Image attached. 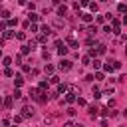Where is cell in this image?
Masks as SVG:
<instances>
[{"mask_svg":"<svg viewBox=\"0 0 127 127\" xmlns=\"http://www.w3.org/2000/svg\"><path fill=\"white\" fill-rule=\"evenodd\" d=\"M60 70H62V72L72 70V62H70V60H62V62H60Z\"/></svg>","mask_w":127,"mask_h":127,"instance_id":"6da1fadb","label":"cell"},{"mask_svg":"<svg viewBox=\"0 0 127 127\" xmlns=\"http://www.w3.org/2000/svg\"><path fill=\"white\" fill-rule=\"evenodd\" d=\"M32 115H34V107H22V119L24 117H32Z\"/></svg>","mask_w":127,"mask_h":127,"instance_id":"7a4b0ae2","label":"cell"},{"mask_svg":"<svg viewBox=\"0 0 127 127\" xmlns=\"http://www.w3.org/2000/svg\"><path fill=\"white\" fill-rule=\"evenodd\" d=\"M74 101H75V91L72 89V91L66 93V103H74Z\"/></svg>","mask_w":127,"mask_h":127,"instance_id":"3957f363","label":"cell"},{"mask_svg":"<svg viewBox=\"0 0 127 127\" xmlns=\"http://www.w3.org/2000/svg\"><path fill=\"white\" fill-rule=\"evenodd\" d=\"M105 50H107V46H105V44H99V46H97V50H95V56L105 54Z\"/></svg>","mask_w":127,"mask_h":127,"instance_id":"277c9868","label":"cell"},{"mask_svg":"<svg viewBox=\"0 0 127 127\" xmlns=\"http://www.w3.org/2000/svg\"><path fill=\"white\" fill-rule=\"evenodd\" d=\"M54 26H56V28H64V26H66V22H64L62 18H56V20H54Z\"/></svg>","mask_w":127,"mask_h":127,"instance_id":"5b68a950","label":"cell"},{"mask_svg":"<svg viewBox=\"0 0 127 127\" xmlns=\"http://www.w3.org/2000/svg\"><path fill=\"white\" fill-rule=\"evenodd\" d=\"M28 18H30V22H38V20H40V14H34V12H30V16H28Z\"/></svg>","mask_w":127,"mask_h":127,"instance_id":"8992f818","label":"cell"},{"mask_svg":"<svg viewBox=\"0 0 127 127\" xmlns=\"http://www.w3.org/2000/svg\"><path fill=\"white\" fill-rule=\"evenodd\" d=\"M91 91H93V97H95V99H99V97H101V93H99V87H97V85H93Z\"/></svg>","mask_w":127,"mask_h":127,"instance_id":"52a82bcc","label":"cell"},{"mask_svg":"<svg viewBox=\"0 0 127 127\" xmlns=\"http://www.w3.org/2000/svg\"><path fill=\"white\" fill-rule=\"evenodd\" d=\"M14 84H16V87H20V85L24 84V79H22V75H16V79H14Z\"/></svg>","mask_w":127,"mask_h":127,"instance_id":"ba28073f","label":"cell"},{"mask_svg":"<svg viewBox=\"0 0 127 127\" xmlns=\"http://www.w3.org/2000/svg\"><path fill=\"white\" fill-rule=\"evenodd\" d=\"M58 54H60V56H66V54H68V48H66V46H60V48H58Z\"/></svg>","mask_w":127,"mask_h":127,"instance_id":"9c48e42d","label":"cell"},{"mask_svg":"<svg viewBox=\"0 0 127 127\" xmlns=\"http://www.w3.org/2000/svg\"><path fill=\"white\" fill-rule=\"evenodd\" d=\"M91 18H93V16H91V14H87V12H85V14H82V20H84V22H91Z\"/></svg>","mask_w":127,"mask_h":127,"instance_id":"30bf717a","label":"cell"},{"mask_svg":"<svg viewBox=\"0 0 127 127\" xmlns=\"http://www.w3.org/2000/svg\"><path fill=\"white\" fill-rule=\"evenodd\" d=\"M66 12H68L66 6H60V8H58V16H66Z\"/></svg>","mask_w":127,"mask_h":127,"instance_id":"8fae6325","label":"cell"},{"mask_svg":"<svg viewBox=\"0 0 127 127\" xmlns=\"http://www.w3.org/2000/svg\"><path fill=\"white\" fill-rule=\"evenodd\" d=\"M4 38H6V40L14 38V32H12V30H4Z\"/></svg>","mask_w":127,"mask_h":127,"instance_id":"7c38bea8","label":"cell"},{"mask_svg":"<svg viewBox=\"0 0 127 127\" xmlns=\"http://www.w3.org/2000/svg\"><path fill=\"white\" fill-rule=\"evenodd\" d=\"M97 111H99L97 107H93V105H91V107H89V115H91V117H95V115H97Z\"/></svg>","mask_w":127,"mask_h":127,"instance_id":"4fadbf2b","label":"cell"},{"mask_svg":"<svg viewBox=\"0 0 127 127\" xmlns=\"http://www.w3.org/2000/svg\"><path fill=\"white\" fill-rule=\"evenodd\" d=\"M44 72H46V74H54V66H50V64H46Z\"/></svg>","mask_w":127,"mask_h":127,"instance_id":"5bb4252c","label":"cell"},{"mask_svg":"<svg viewBox=\"0 0 127 127\" xmlns=\"http://www.w3.org/2000/svg\"><path fill=\"white\" fill-rule=\"evenodd\" d=\"M12 97H16V99H22V97H24V95H22V91H20V89H16V91H14V95H12Z\"/></svg>","mask_w":127,"mask_h":127,"instance_id":"9a60e30c","label":"cell"},{"mask_svg":"<svg viewBox=\"0 0 127 127\" xmlns=\"http://www.w3.org/2000/svg\"><path fill=\"white\" fill-rule=\"evenodd\" d=\"M30 95H32L34 99H38V89H36V87H32V89H30Z\"/></svg>","mask_w":127,"mask_h":127,"instance_id":"2e32d148","label":"cell"},{"mask_svg":"<svg viewBox=\"0 0 127 127\" xmlns=\"http://www.w3.org/2000/svg\"><path fill=\"white\" fill-rule=\"evenodd\" d=\"M48 34H50V28L44 24V26H42V36H48Z\"/></svg>","mask_w":127,"mask_h":127,"instance_id":"e0dca14e","label":"cell"},{"mask_svg":"<svg viewBox=\"0 0 127 127\" xmlns=\"http://www.w3.org/2000/svg\"><path fill=\"white\" fill-rule=\"evenodd\" d=\"M68 44H70V46H72V48H77V42H75V40H74V38H68Z\"/></svg>","mask_w":127,"mask_h":127,"instance_id":"ac0fdd59","label":"cell"},{"mask_svg":"<svg viewBox=\"0 0 127 127\" xmlns=\"http://www.w3.org/2000/svg\"><path fill=\"white\" fill-rule=\"evenodd\" d=\"M97 8H99V6L95 4V2H91V4H89V10H91V12H97Z\"/></svg>","mask_w":127,"mask_h":127,"instance_id":"d6986e66","label":"cell"},{"mask_svg":"<svg viewBox=\"0 0 127 127\" xmlns=\"http://www.w3.org/2000/svg\"><path fill=\"white\" fill-rule=\"evenodd\" d=\"M103 68H105V72H113V64H105Z\"/></svg>","mask_w":127,"mask_h":127,"instance_id":"ffe728a7","label":"cell"},{"mask_svg":"<svg viewBox=\"0 0 127 127\" xmlns=\"http://www.w3.org/2000/svg\"><path fill=\"white\" fill-rule=\"evenodd\" d=\"M66 89H68L66 84H60V85H58V91H66Z\"/></svg>","mask_w":127,"mask_h":127,"instance_id":"44dd1931","label":"cell"},{"mask_svg":"<svg viewBox=\"0 0 127 127\" xmlns=\"http://www.w3.org/2000/svg\"><path fill=\"white\" fill-rule=\"evenodd\" d=\"M93 68H95V70H99V68H101V62H99V60H95V62H93Z\"/></svg>","mask_w":127,"mask_h":127,"instance_id":"7402d4cb","label":"cell"},{"mask_svg":"<svg viewBox=\"0 0 127 127\" xmlns=\"http://www.w3.org/2000/svg\"><path fill=\"white\" fill-rule=\"evenodd\" d=\"M117 10H119V12H125V10H127V4H119Z\"/></svg>","mask_w":127,"mask_h":127,"instance_id":"603a6c76","label":"cell"},{"mask_svg":"<svg viewBox=\"0 0 127 127\" xmlns=\"http://www.w3.org/2000/svg\"><path fill=\"white\" fill-rule=\"evenodd\" d=\"M4 105L10 107V105H12V97H6V99H4Z\"/></svg>","mask_w":127,"mask_h":127,"instance_id":"cb8c5ba5","label":"cell"},{"mask_svg":"<svg viewBox=\"0 0 127 127\" xmlns=\"http://www.w3.org/2000/svg\"><path fill=\"white\" fill-rule=\"evenodd\" d=\"M50 82H52V84H58V82H60V77H58V75H52V77H50Z\"/></svg>","mask_w":127,"mask_h":127,"instance_id":"d4e9b609","label":"cell"},{"mask_svg":"<svg viewBox=\"0 0 127 127\" xmlns=\"http://www.w3.org/2000/svg\"><path fill=\"white\" fill-rule=\"evenodd\" d=\"M75 113H77V111L74 107H68V115H75Z\"/></svg>","mask_w":127,"mask_h":127,"instance_id":"484cf974","label":"cell"},{"mask_svg":"<svg viewBox=\"0 0 127 127\" xmlns=\"http://www.w3.org/2000/svg\"><path fill=\"white\" fill-rule=\"evenodd\" d=\"M46 87H48V82L44 79V82H40V89H46Z\"/></svg>","mask_w":127,"mask_h":127,"instance_id":"4316f807","label":"cell"},{"mask_svg":"<svg viewBox=\"0 0 127 127\" xmlns=\"http://www.w3.org/2000/svg\"><path fill=\"white\" fill-rule=\"evenodd\" d=\"M4 74H6V75H8V77H12V75H14V72H12V70H10V68H6V72H4Z\"/></svg>","mask_w":127,"mask_h":127,"instance_id":"83f0119b","label":"cell"},{"mask_svg":"<svg viewBox=\"0 0 127 127\" xmlns=\"http://www.w3.org/2000/svg\"><path fill=\"white\" fill-rule=\"evenodd\" d=\"M16 38H18V40H24L26 36H24V32H18V34H16Z\"/></svg>","mask_w":127,"mask_h":127,"instance_id":"f1b7e54d","label":"cell"},{"mask_svg":"<svg viewBox=\"0 0 127 127\" xmlns=\"http://www.w3.org/2000/svg\"><path fill=\"white\" fill-rule=\"evenodd\" d=\"M22 54H30V48L28 46H22Z\"/></svg>","mask_w":127,"mask_h":127,"instance_id":"f546056e","label":"cell"},{"mask_svg":"<svg viewBox=\"0 0 127 127\" xmlns=\"http://www.w3.org/2000/svg\"><path fill=\"white\" fill-rule=\"evenodd\" d=\"M22 121V115H14V123H20Z\"/></svg>","mask_w":127,"mask_h":127,"instance_id":"4dcf8cb0","label":"cell"},{"mask_svg":"<svg viewBox=\"0 0 127 127\" xmlns=\"http://www.w3.org/2000/svg\"><path fill=\"white\" fill-rule=\"evenodd\" d=\"M44 123H46V125H50V123H52V117H48V115H46V117H44Z\"/></svg>","mask_w":127,"mask_h":127,"instance_id":"1f68e13d","label":"cell"},{"mask_svg":"<svg viewBox=\"0 0 127 127\" xmlns=\"http://www.w3.org/2000/svg\"><path fill=\"white\" fill-rule=\"evenodd\" d=\"M10 64H12V60H10V58H4V66H6V68L10 66Z\"/></svg>","mask_w":127,"mask_h":127,"instance_id":"d6a6232c","label":"cell"},{"mask_svg":"<svg viewBox=\"0 0 127 127\" xmlns=\"http://www.w3.org/2000/svg\"><path fill=\"white\" fill-rule=\"evenodd\" d=\"M16 24H18V20H12V18L8 20V26H16Z\"/></svg>","mask_w":127,"mask_h":127,"instance_id":"836d02e7","label":"cell"},{"mask_svg":"<svg viewBox=\"0 0 127 127\" xmlns=\"http://www.w3.org/2000/svg\"><path fill=\"white\" fill-rule=\"evenodd\" d=\"M0 30H2V32L6 30V24H4V22H0Z\"/></svg>","mask_w":127,"mask_h":127,"instance_id":"e575fe53","label":"cell"},{"mask_svg":"<svg viewBox=\"0 0 127 127\" xmlns=\"http://www.w3.org/2000/svg\"><path fill=\"white\" fill-rule=\"evenodd\" d=\"M64 127H74V123H72V121H68V123H64Z\"/></svg>","mask_w":127,"mask_h":127,"instance_id":"d590c367","label":"cell"},{"mask_svg":"<svg viewBox=\"0 0 127 127\" xmlns=\"http://www.w3.org/2000/svg\"><path fill=\"white\" fill-rule=\"evenodd\" d=\"M74 127H84V125H74Z\"/></svg>","mask_w":127,"mask_h":127,"instance_id":"8d00e7d4","label":"cell"}]
</instances>
